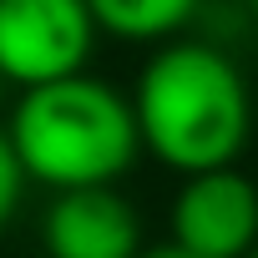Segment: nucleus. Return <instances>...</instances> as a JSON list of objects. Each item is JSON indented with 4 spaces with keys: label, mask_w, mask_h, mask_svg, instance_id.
<instances>
[{
    "label": "nucleus",
    "mask_w": 258,
    "mask_h": 258,
    "mask_svg": "<svg viewBox=\"0 0 258 258\" xmlns=\"http://www.w3.org/2000/svg\"><path fill=\"white\" fill-rule=\"evenodd\" d=\"M132 116L142 152H152L177 177L238 167L253 137V96L238 61L198 36L152 51L132 86Z\"/></svg>",
    "instance_id": "1"
},
{
    "label": "nucleus",
    "mask_w": 258,
    "mask_h": 258,
    "mask_svg": "<svg viewBox=\"0 0 258 258\" xmlns=\"http://www.w3.org/2000/svg\"><path fill=\"white\" fill-rule=\"evenodd\" d=\"M6 137L21 157L26 182H41L51 192L116 187V177L142 152L132 96L86 71L21 91Z\"/></svg>",
    "instance_id": "2"
},
{
    "label": "nucleus",
    "mask_w": 258,
    "mask_h": 258,
    "mask_svg": "<svg viewBox=\"0 0 258 258\" xmlns=\"http://www.w3.org/2000/svg\"><path fill=\"white\" fill-rule=\"evenodd\" d=\"M96 36L86 0H0V76L16 91L81 76Z\"/></svg>",
    "instance_id": "3"
},
{
    "label": "nucleus",
    "mask_w": 258,
    "mask_h": 258,
    "mask_svg": "<svg viewBox=\"0 0 258 258\" xmlns=\"http://www.w3.org/2000/svg\"><path fill=\"white\" fill-rule=\"evenodd\" d=\"M172 248L192 258H248L258 248V182L238 167L182 177L172 192Z\"/></svg>",
    "instance_id": "4"
},
{
    "label": "nucleus",
    "mask_w": 258,
    "mask_h": 258,
    "mask_svg": "<svg viewBox=\"0 0 258 258\" xmlns=\"http://www.w3.org/2000/svg\"><path fill=\"white\" fill-rule=\"evenodd\" d=\"M46 258H142V218L116 187L56 192L41 218Z\"/></svg>",
    "instance_id": "5"
},
{
    "label": "nucleus",
    "mask_w": 258,
    "mask_h": 258,
    "mask_svg": "<svg viewBox=\"0 0 258 258\" xmlns=\"http://www.w3.org/2000/svg\"><path fill=\"white\" fill-rule=\"evenodd\" d=\"M101 36H116L126 46H167L182 41L187 26H198L208 0H86Z\"/></svg>",
    "instance_id": "6"
},
{
    "label": "nucleus",
    "mask_w": 258,
    "mask_h": 258,
    "mask_svg": "<svg viewBox=\"0 0 258 258\" xmlns=\"http://www.w3.org/2000/svg\"><path fill=\"white\" fill-rule=\"evenodd\" d=\"M21 192H26V172H21V157L6 137V126H0V228H6L21 208Z\"/></svg>",
    "instance_id": "7"
},
{
    "label": "nucleus",
    "mask_w": 258,
    "mask_h": 258,
    "mask_svg": "<svg viewBox=\"0 0 258 258\" xmlns=\"http://www.w3.org/2000/svg\"><path fill=\"white\" fill-rule=\"evenodd\" d=\"M142 258H192V253H182L172 243H152V248H142Z\"/></svg>",
    "instance_id": "8"
},
{
    "label": "nucleus",
    "mask_w": 258,
    "mask_h": 258,
    "mask_svg": "<svg viewBox=\"0 0 258 258\" xmlns=\"http://www.w3.org/2000/svg\"><path fill=\"white\" fill-rule=\"evenodd\" d=\"M243 11H248V16H258V0H243Z\"/></svg>",
    "instance_id": "9"
},
{
    "label": "nucleus",
    "mask_w": 258,
    "mask_h": 258,
    "mask_svg": "<svg viewBox=\"0 0 258 258\" xmlns=\"http://www.w3.org/2000/svg\"><path fill=\"white\" fill-rule=\"evenodd\" d=\"M6 86H11V81H6V76H0V91H6Z\"/></svg>",
    "instance_id": "10"
},
{
    "label": "nucleus",
    "mask_w": 258,
    "mask_h": 258,
    "mask_svg": "<svg viewBox=\"0 0 258 258\" xmlns=\"http://www.w3.org/2000/svg\"><path fill=\"white\" fill-rule=\"evenodd\" d=\"M248 258H258V248H253V253H248Z\"/></svg>",
    "instance_id": "11"
}]
</instances>
